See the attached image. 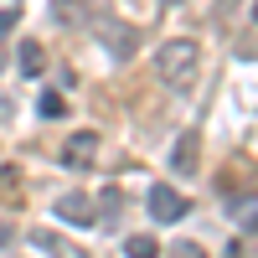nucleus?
Listing matches in <instances>:
<instances>
[{"mask_svg": "<svg viewBox=\"0 0 258 258\" xmlns=\"http://www.w3.org/2000/svg\"><path fill=\"white\" fill-rule=\"evenodd\" d=\"M124 253H129V258H155L160 248H155V238H150V232H135V238L124 243Z\"/></svg>", "mask_w": 258, "mask_h": 258, "instance_id": "nucleus-12", "label": "nucleus"}, {"mask_svg": "<svg viewBox=\"0 0 258 258\" xmlns=\"http://www.w3.org/2000/svg\"><path fill=\"white\" fill-rule=\"evenodd\" d=\"M227 258H248V248H243V243H232V248H227Z\"/></svg>", "mask_w": 258, "mask_h": 258, "instance_id": "nucleus-16", "label": "nucleus"}, {"mask_svg": "<svg viewBox=\"0 0 258 258\" xmlns=\"http://www.w3.org/2000/svg\"><path fill=\"white\" fill-rule=\"evenodd\" d=\"M186 212H191V202L181 197L176 186H165V181L150 186V217H155V222H181Z\"/></svg>", "mask_w": 258, "mask_h": 258, "instance_id": "nucleus-2", "label": "nucleus"}, {"mask_svg": "<svg viewBox=\"0 0 258 258\" xmlns=\"http://www.w3.org/2000/svg\"><path fill=\"white\" fill-rule=\"evenodd\" d=\"M0 68H6V47H0Z\"/></svg>", "mask_w": 258, "mask_h": 258, "instance_id": "nucleus-17", "label": "nucleus"}, {"mask_svg": "<svg viewBox=\"0 0 258 258\" xmlns=\"http://www.w3.org/2000/svg\"><path fill=\"white\" fill-rule=\"evenodd\" d=\"M170 6H176V0H170Z\"/></svg>", "mask_w": 258, "mask_h": 258, "instance_id": "nucleus-18", "label": "nucleus"}, {"mask_svg": "<svg viewBox=\"0 0 258 258\" xmlns=\"http://www.w3.org/2000/svg\"><path fill=\"white\" fill-rule=\"evenodd\" d=\"M93 31H98V41H103V47H109V52H114L119 62H124V57H135V47H140L135 26H119V21H98Z\"/></svg>", "mask_w": 258, "mask_h": 258, "instance_id": "nucleus-4", "label": "nucleus"}, {"mask_svg": "<svg viewBox=\"0 0 258 258\" xmlns=\"http://www.w3.org/2000/svg\"><path fill=\"white\" fill-rule=\"evenodd\" d=\"M170 258H207V253H202V243L181 238V243H170Z\"/></svg>", "mask_w": 258, "mask_h": 258, "instance_id": "nucleus-14", "label": "nucleus"}, {"mask_svg": "<svg viewBox=\"0 0 258 258\" xmlns=\"http://www.w3.org/2000/svg\"><path fill=\"white\" fill-rule=\"evenodd\" d=\"M11 26H16V11H0V36H6Z\"/></svg>", "mask_w": 258, "mask_h": 258, "instance_id": "nucleus-15", "label": "nucleus"}, {"mask_svg": "<svg viewBox=\"0 0 258 258\" xmlns=\"http://www.w3.org/2000/svg\"><path fill=\"white\" fill-rule=\"evenodd\" d=\"M98 227H114V217H119V212H124V191L119 186H103V197H98Z\"/></svg>", "mask_w": 258, "mask_h": 258, "instance_id": "nucleus-9", "label": "nucleus"}, {"mask_svg": "<svg viewBox=\"0 0 258 258\" xmlns=\"http://www.w3.org/2000/svg\"><path fill=\"white\" fill-rule=\"evenodd\" d=\"M16 62H21V73H26V78H41V73H47V52H41L36 41H21Z\"/></svg>", "mask_w": 258, "mask_h": 258, "instance_id": "nucleus-10", "label": "nucleus"}, {"mask_svg": "<svg viewBox=\"0 0 258 258\" xmlns=\"http://www.w3.org/2000/svg\"><path fill=\"white\" fill-rule=\"evenodd\" d=\"M36 109H41V119H62V114H68V98H62V93H41V103H36Z\"/></svg>", "mask_w": 258, "mask_h": 258, "instance_id": "nucleus-13", "label": "nucleus"}, {"mask_svg": "<svg viewBox=\"0 0 258 258\" xmlns=\"http://www.w3.org/2000/svg\"><path fill=\"white\" fill-rule=\"evenodd\" d=\"M31 248L52 253V258H93L88 248H78V243H68V238H57V232H31Z\"/></svg>", "mask_w": 258, "mask_h": 258, "instance_id": "nucleus-6", "label": "nucleus"}, {"mask_svg": "<svg viewBox=\"0 0 258 258\" xmlns=\"http://www.w3.org/2000/svg\"><path fill=\"white\" fill-rule=\"evenodd\" d=\"M26 176H21V165H0V202L6 207H21L26 202V186H21Z\"/></svg>", "mask_w": 258, "mask_h": 258, "instance_id": "nucleus-8", "label": "nucleus"}, {"mask_svg": "<svg viewBox=\"0 0 258 258\" xmlns=\"http://www.w3.org/2000/svg\"><path fill=\"white\" fill-rule=\"evenodd\" d=\"M52 11H57L62 26H83L88 21V0H52Z\"/></svg>", "mask_w": 258, "mask_h": 258, "instance_id": "nucleus-11", "label": "nucleus"}, {"mask_svg": "<svg viewBox=\"0 0 258 258\" xmlns=\"http://www.w3.org/2000/svg\"><path fill=\"white\" fill-rule=\"evenodd\" d=\"M155 73H160V83L165 88H176V93H186L191 83H197V73H202V47L197 41H165V47L155 52Z\"/></svg>", "mask_w": 258, "mask_h": 258, "instance_id": "nucleus-1", "label": "nucleus"}, {"mask_svg": "<svg viewBox=\"0 0 258 258\" xmlns=\"http://www.w3.org/2000/svg\"><path fill=\"white\" fill-rule=\"evenodd\" d=\"M62 160H68L73 170H88L98 160V135H93V129H78V135L62 145Z\"/></svg>", "mask_w": 258, "mask_h": 258, "instance_id": "nucleus-5", "label": "nucleus"}, {"mask_svg": "<svg viewBox=\"0 0 258 258\" xmlns=\"http://www.w3.org/2000/svg\"><path fill=\"white\" fill-rule=\"evenodd\" d=\"M57 222H68V227H98V212H93V202L83 197V191H68V197H57Z\"/></svg>", "mask_w": 258, "mask_h": 258, "instance_id": "nucleus-3", "label": "nucleus"}, {"mask_svg": "<svg viewBox=\"0 0 258 258\" xmlns=\"http://www.w3.org/2000/svg\"><path fill=\"white\" fill-rule=\"evenodd\" d=\"M197 155H202V140H197V129H186L176 140V150H170V165H176L181 176H191V170H197Z\"/></svg>", "mask_w": 258, "mask_h": 258, "instance_id": "nucleus-7", "label": "nucleus"}]
</instances>
